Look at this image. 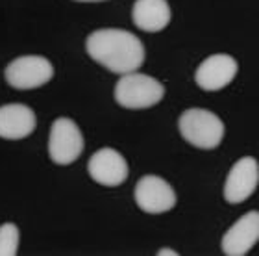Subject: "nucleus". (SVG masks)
I'll return each mask as SVG.
<instances>
[{
  "instance_id": "f257e3e1",
  "label": "nucleus",
  "mask_w": 259,
  "mask_h": 256,
  "mask_svg": "<svg viewBox=\"0 0 259 256\" xmlns=\"http://www.w3.org/2000/svg\"><path fill=\"white\" fill-rule=\"evenodd\" d=\"M87 54L115 75L137 71L145 63V47L132 32L119 28H102L85 41Z\"/></svg>"
},
{
  "instance_id": "f03ea898",
  "label": "nucleus",
  "mask_w": 259,
  "mask_h": 256,
  "mask_svg": "<svg viewBox=\"0 0 259 256\" xmlns=\"http://www.w3.org/2000/svg\"><path fill=\"white\" fill-rule=\"evenodd\" d=\"M178 128L185 141L196 149H204V151L219 147L224 137V132H226L221 117H217L209 109L202 108L185 109L184 114L180 115Z\"/></svg>"
},
{
  "instance_id": "7ed1b4c3",
  "label": "nucleus",
  "mask_w": 259,
  "mask_h": 256,
  "mask_svg": "<svg viewBox=\"0 0 259 256\" xmlns=\"http://www.w3.org/2000/svg\"><path fill=\"white\" fill-rule=\"evenodd\" d=\"M165 97V87L159 80L141 75L126 72L115 84V100L126 109H145L156 106Z\"/></svg>"
},
{
  "instance_id": "20e7f679",
  "label": "nucleus",
  "mask_w": 259,
  "mask_h": 256,
  "mask_svg": "<svg viewBox=\"0 0 259 256\" xmlns=\"http://www.w3.org/2000/svg\"><path fill=\"white\" fill-rule=\"evenodd\" d=\"M83 153V136L74 121L69 117H58L52 123L49 139V154L58 165H69Z\"/></svg>"
},
{
  "instance_id": "39448f33",
  "label": "nucleus",
  "mask_w": 259,
  "mask_h": 256,
  "mask_svg": "<svg viewBox=\"0 0 259 256\" xmlns=\"http://www.w3.org/2000/svg\"><path fill=\"white\" fill-rule=\"evenodd\" d=\"M54 77V67L43 56H21L6 69V80L15 89H35Z\"/></svg>"
},
{
  "instance_id": "423d86ee",
  "label": "nucleus",
  "mask_w": 259,
  "mask_h": 256,
  "mask_svg": "<svg viewBox=\"0 0 259 256\" xmlns=\"http://www.w3.org/2000/svg\"><path fill=\"white\" fill-rule=\"evenodd\" d=\"M135 202L146 213H165L176 206V191L161 176L145 174L135 186Z\"/></svg>"
},
{
  "instance_id": "0eeeda50",
  "label": "nucleus",
  "mask_w": 259,
  "mask_h": 256,
  "mask_svg": "<svg viewBox=\"0 0 259 256\" xmlns=\"http://www.w3.org/2000/svg\"><path fill=\"white\" fill-rule=\"evenodd\" d=\"M259 184V164L252 156L237 160L228 173L224 184V199L230 204L244 202Z\"/></svg>"
},
{
  "instance_id": "6e6552de",
  "label": "nucleus",
  "mask_w": 259,
  "mask_h": 256,
  "mask_svg": "<svg viewBox=\"0 0 259 256\" xmlns=\"http://www.w3.org/2000/svg\"><path fill=\"white\" fill-rule=\"evenodd\" d=\"M87 171L95 182L108 186V188H115L128 178V162L115 149L104 147L91 156L87 164Z\"/></svg>"
},
{
  "instance_id": "1a4fd4ad",
  "label": "nucleus",
  "mask_w": 259,
  "mask_h": 256,
  "mask_svg": "<svg viewBox=\"0 0 259 256\" xmlns=\"http://www.w3.org/2000/svg\"><path fill=\"white\" fill-rule=\"evenodd\" d=\"M237 61L230 54H213L205 58L194 72V80L204 91H219L232 84L237 75Z\"/></svg>"
},
{
  "instance_id": "9d476101",
  "label": "nucleus",
  "mask_w": 259,
  "mask_h": 256,
  "mask_svg": "<svg viewBox=\"0 0 259 256\" xmlns=\"http://www.w3.org/2000/svg\"><path fill=\"white\" fill-rule=\"evenodd\" d=\"M259 241V212H248L239 217L222 236V252L228 256H244Z\"/></svg>"
},
{
  "instance_id": "9b49d317",
  "label": "nucleus",
  "mask_w": 259,
  "mask_h": 256,
  "mask_svg": "<svg viewBox=\"0 0 259 256\" xmlns=\"http://www.w3.org/2000/svg\"><path fill=\"white\" fill-rule=\"evenodd\" d=\"M37 117L32 108L24 104L0 106V137L4 139H24L35 130Z\"/></svg>"
},
{
  "instance_id": "f8f14e48",
  "label": "nucleus",
  "mask_w": 259,
  "mask_h": 256,
  "mask_svg": "<svg viewBox=\"0 0 259 256\" xmlns=\"http://www.w3.org/2000/svg\"><path fill=\"white\" fill-rule=\"evenodd\" d=\"M132 19L145 32H161L170 22V6L167 0H135Z\"/></svg>"
},
{
  "instance_id": "ddd939ff",
  "label": "nucleus",
  "mask_w": 259,
  "mask_h": 256,
  "mask_svg": "<svg viewBox=\"0 0 259 256\" xmlns=\"http://www.w3.org/2000/svg\"><path fill=\"white\" fill-rule=\"evenodd\" d=\"M19 247V229L13 223L0 227V256H15Z\"/></svg>"
},
{
  "instance_id": "4468645a",
  "label": "nucleus",
  "mask_w": 259,
  "mask_h": 256,
  "mask_svg": "<svg viewBox=\"0 0 259 256\" xmlns=\"http://www.w3.org/2000/svg\"><path fill=\"white\" fill-rule=\"evenodd\" d=\"M165 254H168V256H178V252L172 251V249H161V251H157V256H165Z\"/></svg>"
},
{
  "instance_id": "2eb2a0df",
  "label": "nucleus",
  "mask_w": 259,
  "mask_h": 256,
  "mask_svg": "<svg viewBox=\"0 0 259 256\" xmlns=\"http://www.w3.org/2000/svg\"><path fill=\"white\" fill-rule=\"evenodd\" d=\"M76 2H104V0H76Z\"/></svg>"
}]
</instances>
